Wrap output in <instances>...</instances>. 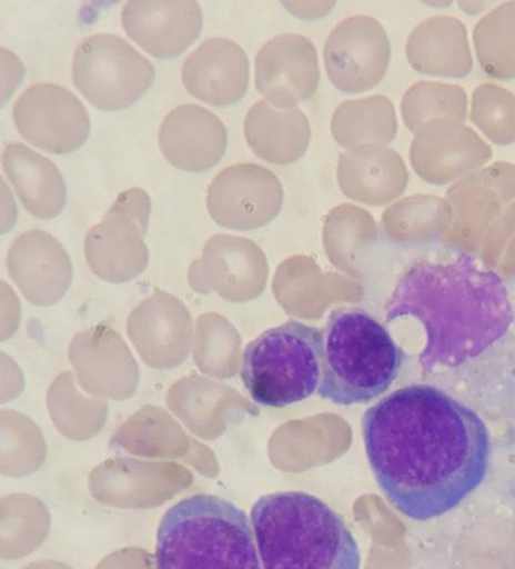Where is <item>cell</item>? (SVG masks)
I'll return each instance as SVG.
<instances>
[{
  "mask_svg": "<svg viewBox=\"0 0 515 569\" xmlns=\"http://www.w3.org/2000/svg\"><path fill=\"white\" fill-rule=\"evenodd\" d=\"M362 436L374 477L404 516L427 520L458 506L483 481L486 425L469 407L426 383L402 387L365 410Z\"/></svg>",
  "mask_w": 515,
  "mask_h": 569,
  "instance_id": "6da1fadb",
  "label": "cell"
},
{
  "mask_svg": "<svg viewBox=\"0 0 515 569\" xmlns=\"http://www.w3.org/2000/svg\"><path fill=\"white\" fill-rule=\"evenodd\" d=\"M411 317L425 332L423 375L457 368L506 336L515 313L502 278L469 254L420 260L398 278L385 320Z\"/></svg>",
  "mask_w": 515,
  "mask_h": 569,
  "instance_id": "7a4b0ae2",
  "label": "cell"
},
{
  "mask_svg": "<svg viewBox=\"0 0 515 569\" xmlns=\"http://www.w3.org/2000/svg\"><path fill=\"white\" fill-rule=\"evenodd\" d=\"M251 523L263 569H360V549L344 520L311 493L262 496Z\"/></svg>",
  "mask_w": 515,
  "mask_h": 569,
  "instance_id": "3957f363",
  "label": "cell"
},
{
  "mask_svg": "<svg viewBox=\"0 0 515 569\" xmlns=\"http://www.w3.org/2000/svg\"><path fill=\"white\" fill-rule=\"evenodd\" d=\"M156 569H263L252 523L233 502L209 493L184 498L163 515Z\"/></svg>",
  "mask_w": 515,
  "mask_h": 569,
  "instance_id": "277c9868",
  "label": "cell"
},
{
  "mask_svg": "<svg viewBox=\"0 0 515 569\" xmlns=\"http://www.w3.org/2000/svg\"><path fill=\"white\" fill-rule=\"evenodd\" d=\"M405 361L387 329L360 307L329 317L317 395L339 406L365 403L384 393Z\"/></svg>",
  "mask_w": 515,
  "mask_h": 569,
  "instance_id": "5b68a950",
  "label": "cell"
},
{
  "mask_svg": "<svg viewBox=\"0 0 515 569\" xmlns=\"http://www.w3.org/2000/svg\"><path fill=\"white\" fill-rule=\"evenodd\" d=\"M323 335L299 321H286L258 336L244 349L240 375L251 398L281 408L309 398L322 375Z\"/></svg>",
  "mask_w": 515,
  "mask_h": 569,
  "instance_id": "8992f818",
  "label": "cell"
},
{
  "mask_svg": "<svg viewBox=\"0 0 515 569\" xmlns=\"http://www.w3.org/2000/svg\"><path fill=\"white\" fill-rule=\"evenodd\" d=\"M71 76L94 107L117 111L131 106L151 87L153 64L114 33H95L75 47Z\"/></svg>",
  "mask_w": 515,
  "mask_h": 569,
  "instance_id": "52a82bcc",
  "label": "cell"
},
{
  "mask_svg": "<svg viewBox=\"0 0 515 569\" xmlns=\"http://www.w3.org/2000/svg\"><path fill=\"white\" fill-rule=\"evenodd\" d=\"M151 199L141 188L121 191L84 239V256L100 279L123 283L142 273L149 261L144 242Z\"/></svg>",
  "mask_w": 515,
  "mask_h": 569,
  "instance_id": "ba28073f",
  "label": "cell"
},
{
  "mask_svg": "<svg viewBox=\"0 0 515 569\" xmlns=\"http://www.w3.org/2000/svg\"><path fill=\"white\" fill-rule=\"evenodd\" d=\"M12 117L23 139L50 153L75 151L90 132L84 104L57 83L40 82L24 89L13 103Z\"/></svg>",
  "mask_w": 515,
  "mask_h": 569,
  "instance_id": "9c48e42d",
  "label": "cell"
},
{
  "mask_svg": "<svg viewBox=\"0 0 515 569\" xmlns=\"http://www.w3.org/2000/svg\"><path fill=\"white\" fill-rule=\"evenodd\" d=\"M391 44L383 26L373 17L355 14L329 33L323 60L331 83L347 93L375 87L385 76Z\"/></svg>",
  "mask_w": 515,
  "mask_h": 569,
  "instance_id": "30bf717a",
  "label": "cell"
},
{
  "mask_svg": "<svg viewBox=\"0 0 515 569\" xmlns=\"http://www.w3.org/2000/svg\"><path fill=\"white\" fill-rule=\"evenodd\" d=\"M284 191L279 177L254 162L225 167L206 189V208L220 226L253 229L274 219L282 209Z\"/></svg>",
  "mask_w": 515,
  "mask_h": 569,
  "instance_id": "8fae6325",
  "label": "cell"
},
{
  "mask_svg": "<svg viewBox=\"0 0 515 569\" xmlns=\"http://www.w3.org/2000/svg\"><path fill=\"white\" fill-rule=\"evenodd\" d=\"M69 360L78 385L89 395L125 400L137 390L138 363L120 333L107 323L75 333Z\"/></svg>",
  "mask_w": 515,
  "mask_h": 569,
  "instance_id": "7c38bea8",
  "label": "cell"
},
{
  "mask_svg": "<svg viewBox=\"0 0 515 569\" xmlns=\"http://www.w3.org/2000/svg\"><path fill=\"white\" fill-rule=\"evenodd\" d=\"M255 88L275 108L290 109L310 99L319 87L314 43L303 34H276L260 47L254 63Z\"/></svg>",
  "mask_w": 515,
  "mask_h": 569,
  "instance_id": "4fadbf2b",
  "label": "cell"
},
{
  "mask_svg": "<svg viewBox=\"0 0 515 569\" xmlns=\"http://www.w3.org/2000/svg\"><path fill=\"white\" fill-rule=\"evenodd\" d=\"M492 154L491 146L463 121L436 119L415 133L408 158L421 179L445 184L479 170Z\"/></svg>",
  "mask_w": 515,
  "mask_h": 569,
  "instance_id": "5bb4252c",
  "label": "cell"
},
{
  "mask_svg": "<svg viewBox=\"0 0 515 569\" xmlns=\"http://www.w3.org/2000/svg\"><path fill=\"white\" fill-rule=\"evenodd\" d=\"M127 333L145 365L160 370L172 369L188 357L191 316L181 300L155 288L131 311Z\"/></svg>",
  "mask_w": 515,
  "mask_h": 569,
  "instance_id": "9a60e30c",
  "label": "cell"
},
{
  "mask_svg": "<svg viewBox=\"0 0 515 569\" xmlns=\"http://www.w3.org/2000/svg\"><path fill=\"white\" fill-rule=\"evenodd\" d=\"M128 36L156 58L181 54L199 37L203 16L193 0H130L121 10Z\"/></svg>",
  "mask_w": 515,
  "mask_h": 569,
  "instance_id": "2e32d148",
  "label": "cell"
},
{
  "mask_svg": "<svg viewBox=\"0 0 515 569\" xmlns=\"http://www.w3.org/2000/svg\"><path fill=\"white\" fill-rule=\"evenodd\" d=\"M10 278L32 305L58 302L72 280V262L63 246L50 233L31 229L19 234L7 254Z\"/></svg>",
  "mask_w": 515,
  "mask_h": 569,
  "instance_id": "e0dca14e",
  "label": "cell"
},
{
  "mask_svg": "<svg viewBox=\"0 0 515 569\" xmlns=\"http://www.w3.org/2000/svg\"><path fill=\"white\" fill-rule=\"evenodd\" d=\"M159 148L178 169L201 172L223 157L228 132L221 119L196 103H184L169 111L159 128Z\"/></svg>",
  "mask_w": 515,
  "mask_h": 569,
  "instance_id": "ac0fdd59",
  "label": "cell"
},
{
  "mask_svg": "<svg viewBox=\"0 0 515 569\" xmlns=\"http://www.w3.org/2000/svg\"><path fill=\"white\" fill-rule=\"evenodd\" d=\"M250 63L235 41L213 37L193 49L183 60L181 78L196 99L216 107L236 103L249 87Z\"/></svg>",
  "mask_w": 515,
  "mask_h": 569,
  "instance_id": "d6986e66",
  "label": "cell"
},
{
  "mask_svg": "<svg viewBox=\"0 0 515 569\" xmlns=\"http://www.w3.org/2000/svg\"><path fill=\"white\" fill-rule=\"evenodd\" d=\"M515 198V164L498 161L452 184L443 198L438 221L462 232L498 217Z\"/></svg>",
  "mask_w": 515,
  "mask_h": 569,
  "instance_id": "ffe728a7",
  "label": "cell"
},
{
  "mask_svg": "<svg viewBox=\"0 0 515 569\" xmlns=\"http://www.w3.org/2000/svg\"><path fill=\"white\" fill-rule=\"evenodd\" d=\"M336 179L349 199L370 206H385L398 198L408 182L403 158L382 144L347 149L337 159Z\"/></svg>",
  "mask_w": 515,
  "mask_h": 569,
  "instance_id": "44dd1931",
  "label": "cell"
},
{
  "mask_svg": "<svg viewBox=\"0 0 515 569\" xmlns=\"http://www.w3.org/2000/svg\"><path fill=\"white\" fill-rule=\"evenodd\" d=\"M405 53L414 70L430 76L461 78L473 68L466 27L447 14L421 21L407 38Z\"/></svg>",
  "mask_w": 515,
  "mask_h": 569,
  "instance_id": "7402d4cb",
  "label": "cell"
},
{
  "mask_svg": "<svg viewBox=\"0 0 515 569\" xmlns=\"http://www.w3.org/2000/svg\"><path fill=\"white\" fill-rule=\"evenodd\" d=\"M1 164L24 209L39 219H52L64 208L67 187L59 168L20 142H9Z\"/></svg>",
  "mask_w": 515,
  "mask_h": 569,
  "instance_id": "603a6c76",
  "label": "cell"
},
{
  "mask_svg": "<svg viewBox=\"0 0 515 569\" xmlns=\"http://www.w3.org/2000/svg\"><path fill=\"white\" fill-rule=\"evenodd\" d=\"M243 130L252 151L274 164L297 161L311 140L310 121L301 109H279L264 99L250 107Z\"/></svg>",
  "mask_w": 515,
  "mask_h": 569,
  "instance_id": "cb8c5ba5",
  "label": "cell"
},
{
  "mask_svg": "<svg viewBox=\"0 0 515 569\" xmlns=\"http://www.w3.org/2000/svg\"><path fill=\"white\" fill-rule=\"evenodd\" d=\"M397 132L393 102L383 94H374L340 103L331 118V133L343 148L364 144L386 146Z\"/></svg>",
  "mask_w": 515,
  "mask_h": 569,
  "instance_id": "d4e9b609",
  "label": "cell"
},
{
  "mask_svg": "<svg viewBox=\"0 0 515 569\" xmlns=\"http://www.w3.org/2000/svg\"><path fill=\"white\" fill-rule=\"evenodd\" d=\"M71 371L58 375L47 392V408L55 428L65 437L83 440L104 426L108 402L104 398L84 395Z\"/></svg>",
  "mask_w": 515,
  "mask_h": 569,
  "instance_id": "484cf974",
  "label": "cell"
},
{
  "mask_svg": "<svg viewBox=\"0 0 515 569\" xmlns=\"http://www.w3.org/2000/svg\"><path fill=\"white\" fill-rule=\"evenodd\" d=\"M473 42L486 74L499 80L515 79V1L501 3L478 20Z\"/></svg>",
  "mask_w": 515,
  "mask_h": 569,
  "instance_id": "4316f807",
  "label": "cell"
},
{
  "mask_svg": "<svg viewBox=\"0 0 515 569\" xmlns=\"http://www.w3.org/2000/svg\"><path fill=\"white\" fill-rule=\"evenodd\" d=\"M467 96L463 88L437 81H418L403 94L401 113L407 129L417 132L436 119L463 121Z\"/></svg>",
  "mask_w": 515,
  "mask_h": 569,
  "instance_id": "83f0119b",
  "label": "cell"
},
{
  "mask_svg": "<svg viewBox=\"0 0 515 569\" xmlns=\"http://www.w3.org/2000/svg\"><path fill=\"white\" fill-rule=\"evenodd\" d=\"M113 439L138 451H174L182 448L186 437L168 411L148 405L123 421Z\"/></svg>",
  "mask_w": 515,
  "mask_h": 569,
  "instance_id": "f1b7e54d",
  "label": "cell"
},
{
  "mask_svg": "<svg viewBox=\"0 0 515 569\" xmlns=\"http://www.w3.org/2000/svg\"><path fill=\"white\" fill-rule=\"evenodd\" d=\"M472 122L492 142L508 146L515 142V96L494 83L477 86L472 94Z\"/></svg>",
  "mask_w": 515,
  "mask_h": 569,
  "instance_id": "f546056e",
  "label": "cell"
},
{
  "mask_svg": "<svg viewBox=\"0 0 515 569\" xmlns=\"http://www.w3.org/2000/svg\"><path fill=\"white\" fill-rule=\"evenodd\" d=\"M443 198L413 194L397 200L383 212L386 229L396 234L427 232L438 221Z\"/></svg>",
  "mask_w": 515,
  "mask_h": 569,
  "instance_id": "4dcf8cb0",
  "label": "cell"
},
{
  "mask_svg": "<svg viewBox=\"0 0 515 569\" xmlns=\"http://www.w3.org/2000/svg\"><path fill=\"white\" fill-rule=\"evenodd\" d=\"M282 4L294 16L304 19H319L330 12L335 6L334 1H286Z\"/></svg>",
  "mask_w": 515,
  "mask_h": 569,
  "instance_id": "1f68e13d",
  "label": "cell"
},
{
  "mask_svg": "<svg viewBox=\"0 0 515 569\" xmlns=\"http://www.w3.org/2000/svg\"><path fill=\"white\" fill-rule=\"evenodd\" d=\"M461 8L466 12H478L484 9L485 6H489V2H460Z\"/></svg>",
  "mask_w": 515,
  "mask_h": 569,
  "instance_id": "d6a6232c",
  "label": "cell"
}]
</instances>
